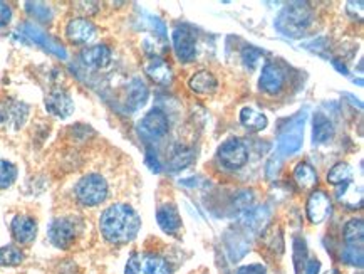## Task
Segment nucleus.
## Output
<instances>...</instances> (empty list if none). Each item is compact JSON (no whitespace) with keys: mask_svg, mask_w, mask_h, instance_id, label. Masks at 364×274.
Instances as JSON below:
<instances>
[{"mask_svg":"<svg viewBox=\"0 0 364 274\" xmlns=\"http://www.w3.org/2000/svg\"><path fill=\"white\" fill-rule=\"evenodd\" d=\"M141 229V217L128 204H113L100 217V232L106 243L123 246L136 239Z\"/></svg>","mask_w":364,"mask_h":274,"instance_id":"obj_1","label":"nucleus"},{"mask_svg":"<svg viewBox=\"0 0 364 274\" xmlns=\"http://www.w3.org/2000/svg\"><path fill=\"white\" fill-rule=\"evenodd\" d=\"M312 24V11L306 4H292L279 14L275 29L287 37H301Z\"/></svg>","mask_w":364,"mask_h":274,"instance_id":"obj_2","label":"nucleus"},{"mask_svg":"<svg viewBox=\"0 0 364 274\" xmlns=\"http://www.w3.org/2000/svg\"><path fill=\"white\" fill-rule=\"evenodd\" d=\"M109 185L106 179L100 174L82 175L74 185V199L82 207L101 206L108 199Z\"/></svg>","mask_w":364,"mask_h":274,"instance_id":"obj_3","label":"nucleus"},{"mask_svg":"<svg viewBox=\"0 0 364 274\" xmlns=\"http://www.w3.org/2000/svg\"><path fill=\"white\" fill-rule=\"evenodd\" d=\"M14 37L26 44L37 46V48L48 51L49 54H53L54 58L60 59V61H66L68 59V51L59 41H55L54 37H50L48 32L42 31L39 26L32 24V22H24L21 24L14 32Z\"/></svg>","mask_w":364,"mask_h":274,"instance_id":"obj_4","label":"nucleus"},{"mask_svg":"<svg viewBox=\"0 0 364 274\" xmlns=\"http://www.w3.org/2000/svg\"><path fill=\"white\" fill-rule=\"evenodd\" d=\"M306 111H301L291 120H287L286 127H282L277 138V153L282 157H291L302 148L304 142V125H306Z\"/></svg>","mask_w":364,"mask_h":274,"instance_id":"obj_5","label":"nucleus"},{"mask_svg":"<svg viewBox=\"0 0 364 274\" xmlns=\"http://www.w3.org/2000/svg\"><path fill=\"white\" fill-rule=\"evenodd\" d=\"M124 274H173V271L160 254L134 253L126 261Z\"/></svg>","mask_w":364,"mask_h":274,"instance_id":"obj_6","label":"nucleus"},{"mask_svg":"<svg viewBox=\"0 0 364 274\" xmlns=\"http://www.w3.org/2000/svg\"><path fill=\"white\" fill-rule=\"evenodd\" d=\"M77 234V222L73 217H55L48 227L49 243L60 251L71 249L76 243Z\"/></svg>","mask_w":364,"mask_h":274,"instance_id":"obj_7","label":"nucleus"},{"mask_svg":"<svg viewBox=\"0 0 364 274\" xmlns=\"http://www.w3.org/2000/svg\"><path fill=\"white\" fill-rule=\"evenodd\" d=\"M217 160L225 170H240L249 162V147L240 138H228L218 147Z\"/></svg>","mask_w":364,"mask_h":274,"instance_id":"obj_8","label":"nucleus"},{"mask_svg":"<svg viewBox=\"0 0 364 274\" xmlns=\"http://www.w3.org/2000/svg\"><path fill=\"white\" fill-rule=\"evenodd\" d=\"M31 115V106L21 100H4L0 103V127L17 132L24 127Z\"/></svg>","mask_w":364,"mask_h":274,"instance_id":"obj_9","label":"nucleus"},{"mask_svg":"<svg viewBox=\"0 0 364 274\" xmlns=\"http://www.w3.org/2000/svg\"><path fill=\"white\" fill-rule=\"evenodd\" d=\"M113 63V51L106 44H96L84 48L79 53V64L84 69H91V71H102V69L109 68Z\"/></svg>","mask_w":364,"mask_h":274,"instance_id":"obj_10","label":"nucleus"},{"mask_svg":"<svg viewBox=\"0 0 364 274\" xmlns=\"http://www.w3.org/2000/svg\"><path fill=\"white\" fill-rule=\"evenodd\" d=\"M170 130V120L165 111L160 108H153L149 113H146L138 123V132L143 138H161L165 137Z\"/></svg>","mask_w":364,"mask_h":274,"instance_id":"obj_11","label":"nucleus"},{"mask_svg":"<svg viewBox=\"0 0 364 274\" xmlns=\"http://www.w3.org/2000/svg\"><path fill=\"white\" fill-rule=\"evenodd\" d=\"M64 32H66L69 43L76 46H87L97 37V27L86 17L71 19L66 24Z\"/></svg>","mask_w":364,"mask_h":274,"instance_id":"obj_12","label":"nucleus"},{"mask_svg":"<svg viewBox=\"0 0 364 274\" xmlns=\"http://www.w3.org/2000/svg\"><path fill=\"white\" fill-rule=\"evenodd\" d=\"M173 48L181 63H191L197 56V36L186 26H178L173 31Z\"/></svg>","mask_w":364,"mask_h":274,"instance_id":"obj_13","label":"nucleus"},{"mask_svg":"<svg viewBox=\"0 0 364 274\" xmlns=\"http://www.w3.org/2000/svg\"><path fill=\"white\" fill-rule=\"evenodd\" d=\"M44 106L49 115L55 116V118L66 120L73 115L74 111V101L68 91L60 90V88H54L46 95Z\"/></svg>","mask_w":364,"mask_h":274,"instance_id":"obj_14","label":"nucleus"},{"mask_svg":"<svg viewBox=\"0 0 364 274\" xmlns=\"http://www.w3.org/2000/svg\"><path fill=\"white\" fill-rule=\"evenodd\" d=\"M37 221L27 214H17L11 221V234L14 241L21 246L32 244L37 238Z\"/></svg>","mask_w":364,"mask_h":274,"instance_id":"obj_15","label":"nucleus"},{"mask_svg":"<svg viewBox=\"0 0 364 274\" xmlns=\"http://www.w3.org/2000/svg\"><path fill=\"white\" fill-rule=\"evenodd\" d=\"M306 214L311 224H321L331 214V199L324 190H314L306 204Z\"/></svg>","mask_w":364,"mask_h":274,"instance_id":"obj_16","label":"nucleus"},{"mask_svg":"<svg viewBox=\"0 0 364 274\" xmlns=\"http://www.w3.org/2000/svg\"><path fill=\"white\" fill-rule=\"evenodd\" d=\"M284 85H286V74H284L281 66L274 63L265 64L259 78L260 91H264L265 95L275 96L284 90Z\"/></svg>","mask_w":364,"mask_h":274,"instance_id":"obj_17","label":"nucleus"},{"mask_svg":"<svg viewBox=\"0 0 364 274\" xmlns=\"http://www.w3.org/2000/svg\"><path fill=\"white\" fill-rule=\"evenodd\" d=\"M156 222L165 234L176 236L181 229V217L178 209L173 204H165L156 211Z\"/></svg>","mask_w":364,"mask_h":274,"instance_id":"obj_18","label":"nucleus"},{"mask_svg":"<svg viewBox=\"0 0 364 274\" xmlns=\"http://www.w3.org/2000/svg\"><path fill=\"white\" fill-rule=\"evenodd\" d=\"M336 199L339 204H343L344 207L349 211H358L363 207V185H359L353 180H349L344 185H341L336 192Z\"/></svg>","mask_w":364,"mask_h":274,"instance_id":"obj_19","label":"nucleus"},{"mask_svg":"<svg viewBox=\"0 0 364 274\" xmlns=\"http://www.w3.org/2000/svg\"><path fill=\"white\" fill-rule=\"evenodd\" d=\"M148 100V88L141 80L134 78L124 88V105L128 110H138L146 103Z\"/></svg>","mask_w":364,"mask_h":274,"instance_id":"obj_20","label":"nucleus"},{"mask_svg":"<svg viewBox=\"0 0 364 274\" xmlns=\"http://www.w3.org/2000/svg\"><path fill=\"white\" fill-rule=\"evenodd\" d=\"M144 71L156 85L161 86H168L173 83V71H171L170 64L166 61H163L160 58H151L149 61L144 64Z\"/></svg>","mask_w":364,"mask_h":274,"instance_id":"obj_21","label":"nucleus"},{"mask_svg":"<svg viewBox=\"0 0 364 274\" xmlns=\"http://www.w3.org/2000/svg\"><path fill=\"white\" fill-rule=\"evenodd\" d=\"M334 138V125L328 116L323 113L314 115V122H312V142L314 145H326V143L333 142Z\"/></svg>","mask_w":364,"mask_h":274,"instance_id":"obj_22","label":"nucleus"},{"mask_svg":"<svg viewBox=\"0 0 364 274\" xmlns=\"http://www.w3.org/2000/svg\"><path fill=\"white\" fill-rule=\"evenodd\" d=\"M188 88L197 95H212L217 91L218 81L215 74L210 73L208 69H202V71L195 73L188 80Z\"/></svg>","mask_w":364,"mask_h":274,"instance_id":"obj_23","label":"nucleus"},{"mask_svg":"<svg viewBox=\"0 0 364 274\" xmlns=\"http://www.w3.org/2000/svg\"><path fill=\"white\" fill-rule=\"evenodd\" d=\"M239 120L242 127L250 133L264 132L269 125L267 116H265L262 111H257L255 108H252V106H245V108L240 110Z\"/></svg>","mask_w":364,"mask_h":274,"instance_id":"obj_24","label":"nucleus"},{"mask_svg":"<svg viewBox=\"0 0 364 274\" xmlns=\"http://www.w3.org/2000/svg\"><path fill=\"white\" fill-rule=\"evenodd\" d=\"M294 180L301 189H312L317 185V172L307 162H301L294 169Z\"/></svg>","mask_w":364,"mask_h":274,"instance_id":"obj_25","label":"nucleus"},{"mask_svg":"<svg viewBox=\"0 0 364 274\" xmlns=\"http://www.w3.org/2000/svg\"><path fill=\"white\" fill-rule=\"evenodd\" d=\"M26 254L18 246L7 244L0 248V268H16L24 263Z\"/></svg>","mask_w":364,"mask_h":274,"instance_id":"obj_26","label":"nucleus"},{"mask_svg":"<svg viewBox=\"0 0 364 274\" xmlns=\"http://www.w3.org/2000/svg\"><path fill=\"white\" fill-rule=\"evenodd\" d=\"M349 180H353V169L346 162H338L328 172V184L334 185V187H341Z\"/></svg>","mask_w":364,"mask_h":274,"instance_id":"obj_27","label":"nucleus"},{"mask_svg":"<svg viewBox=\"0 0 364 274\" xmlns=\"http://www.w3.org/2000/svg\"><path fill=\"white\" fill-rule=\"evenodd\" d=\"M26 12L34 19L37 22H42V24H49L54 19V11L49 4L44 2H26Z\"/></svg>","mask_w":364,"mask_h":274,"instance_id":"obj_28","label":"nucleus"},{"mask_svg":"<svg viewBox=\"0 0 364 274\" xmlns=\"http://www.w3.org/2000/svg\"><path fill=\"white\" fill-rule=\"evenodd\" d=\"M363 239H364V226L361 219H351L344 226V241L346 246H358L363 248Z\"/></svg>","mask_w":364,"mask_h":274,"instance_id":"obj_29","label":"nucleus"},{"mask_svg":"<svg viewBox=\"0 0 364 274\" xmlns=\"http://www.w3.org/2000/svg\"><path fill=\"white\" fill-rule=\"evenodd\" d=\"M18 175L17 167L9 160L0 159V190H6L16 184Z\"/></svg>","mask_w":364,"mask_h":274,"instance_id":"obj_30","label":"nucleus"},{"mask_svg":"<svg viewBox=\"0 0 364 274\" xmlns=\"http://www.w3.org/2000/svg\"><path fill=\"white\" fill-rule=\"evenodd\" d=\"M294 266H296V273L302 274V268L306 266L307 263V248L304 239L294 238Z\"/></svg>","mask_w":364,"mask_h":274,"instance_id":"obj_31","label":"nucleus"},{"mask_svg":"<svg viewBox=\"0 0 364 274\" xmlns=\"http://www.w3.org/2000/svg\"><path fill=\"white\" fill-rule=\"evenodd\" d=\"M341 259H343L346 264H351V266L363 268V248H358V246H346L341 253Z\"/></svg>","mask_w":364,"mask_h":274,"instance_id":"obj_32","label":"nucleus"},{"mask_svg":"<svg viewBox=\"0 0 364 274\" xmlns=\"http://www.w3.org/2000/svg\"><path fill=\"white\" fill-rule=\"evenodd\" d=\"M191 150L188 148H178L173 155H171V160H170V167L171 170H183L185 167H188L191 164Z\"/></svg>","mask_w":364,"mask_h":274,"instance_id":"obj_33","label":"nucleus"},{"mask_svg":"<svg viewBox=\"0 0 364 274\" xmlns=\"http://www.w3.org/2000/svg\"><path fill=\"white\" fill-rule=\"evenodd\" d=\"M262 56V53H260L259 49L255 48H245L244 53H242V61H244V64L249 69H254L257 61H259V58Z\"/></svg>","mask_w":364,"mask_h":274,"instance_id":"obj_34","label":"nucleus"},{"mask_svg":"<svg viewBox=\"0 0 364 274\" xmlns=\"http://www.w3.org/2000/svg\"><path fill=\"white\" fill-rule=\"evenodd\" d=\"M146 164L149 169H151L153 172H156V174L161 170V164H160V160H158V155L153 147H146Z\"/></svg>","mask_w":364,"mask_h":274,"instance_id":"obj_35","label":"nucleus"},{"mask_svg":"<svg viewBox=\"0 0 364 274\" xmlns=\"http://www.w3.org/2000/svg\"><path fill=\"white\" fill-rule=\"evenodd\" d=\"M12 17H14L12 7L6 2H0V27H6L11 24Z\"/></svg>","mask_w":364,"mask_h":274,"instance_id":"obj_36","label":"nucleus"},{"mask_svg":"<svg viewBox=\"0 0 364 274\" xmlns=\"http://www.w3.org/2000/svg\"><path fill=\"white\" fill-rule=\"evenodd\" d=\"M237 274H267L264 264H247V266L239 268Z\"/></svg>","mask_w":364,"mask_h":274,"instance_id":"obj_37","label":"nucleus"},{"mask_svg":"<svg viewBox=\"0 0 364 274\" xmlns=\"http://www.w3.org/2000/svg\"><path fill=\"white\" fill-rule=\"evenodd\" d=\"M306 274H319L321 271V261L319 259H309L304 266Z\"/></svg>","mask_w":364,"mask_h":274,"instance_id":"obj_38","label":"nucleus"},{"mask_svg":"<svg viewBox=\"0 0 364 274\" xmlns=\"http://www.w3.org/2000/svg\"><path fill=\"white\" fill-rule=\"evenodd\" d=\"M326 274H341V273L338 271V269H329V271L326 273Z\"/></svg>","mask_w":364,"mask_h":274,"instance_id":"obj_39","label":"nucleus"}]
</instances>
